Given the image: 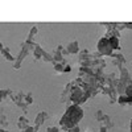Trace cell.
Returning <instances> with one entry per match:
<instances>
[{
	"label": "cell",
	"instance_id": "cell-1",
	"mask_svg": "<svg viewBox=\"0 0 132 132\" xmlns=\"http://www.w3.org/2000/svg\"><path fill=\"white\" fill-rule=\"evenodd\" d=\"M82 118H83V110L78 104H73V106L68 107L66 112L61 118L60 127H61V129L63 132H68L73 127L78 126L79 120H82Z\"/></svg>",
	"mask_w": 132,
	"mask_h": 132
},
{
	"label": "cell",
	"instance_id": "cell-2",
	"mask_svg": "<svg viewBox=\"0 0 132 132\" xmlns=\"http://www.w3.org/2000/svg\"><path fill=\"white\" fill-rule=\"evenodd\" d=\"M98 52L102 54V56H112L114 52H112V48H111V44H110V40L103 37L99 40L98 42Z\"/></svg>",
	"mask_w": 132,
	"mask_h": 132
},
{
	"label": "cell",
	"instance_id": "cell-3",
	"mask_svg": "<svg viewBox=\"0 0 132 132\" xmlns=\"http://www.w3.org/2000/svg\"><path fill=\"white\" fill-rule=\"evenodd\" d=\"M28 50L27 49H21V52H20V54L17 56V58H16V63H15V66H13V69L15 70H19L20 69V66H21V62L24 61V58L28 56Z\"/></svg>",
	"mask_w": 132,
	"mask_h": 132
},
{
	"label": "cell",
	"instance_id": "cell-4",
	"mask_svg": "<svg viewBox=\"0 0 132 132\" xmlns=\"http://www.w3.org/2000/svg\"><path fill=\"white\" fill-rule=\"evenodd\" d=\"M66 50H68L69 54H77V53H79V44L77 42V41H73L71 44H69V45H68Z\"/></svg>",
	"mask_w": 132,
	"mask_h": 132
},
{
	"label": "cell",
	"instance_id": "cell-5",
	"mask_svg": "<svg viewBox=\"0 0 132 132\" xmlns=\"http://www.w3.org/2000/svg\"><path fill=\"white\" fill-rule=\"evenodd\" d=\"M118 103L122 106H132V96L120 95V96H118Z\"/></svg>",
	"mask_w": 132,
	"mask_h": 132
},
{
	"label": "cell",
	"instance_id": "cell-6",
	"mask_svg": "<svg viewBox=\"0 0 132 132\" xmlns=\"http://www.w3.org/2000/svg\"><path fill=\"white\" fill-rule=\"evenodd\" d=\"M48 118H49V115H48V112H46V111H42V112H40V114L36 116V120H35V126L40 127V126L44 123V120H45V119H48Z\"/></svg>",
	"mask_w": 132,
	"mask_h": 132
},
{
	"label": "cell",
	"instance_id": "cell-7",
	"mask_svg": "<svg viewBox=\"0 0 132 132\" xmlns=\"http://www.w3.org/2000/svg\"><path fill=\"white\" fill-rule=\"evenodd\" d=\"M17 127H19L21 131H24L25 128L29 127V120H28L25 116H20V118H19V122H17Z\"/></svg>",
	"mask_w": 132,
	"mask_h": 132
},
{
	"label": "cell",
	"instance_id": "cell-8",
	"mask_svg": "<svg viewBox=\"0 0 132 132\" xmlns=\"http://www.w3.org/2000/svg\"><path fill=\"white\" fill-rule=\"evenodd\" d=\"M101 126H102V127H106V128L108 129V128H112V127H114V123H112L111 118H110L108 115H104L103 119H102V122H101Z\"/></svg>",
	"mask_w": 132,
	"mask_h": 132
},
{
	"label": "cell",
	"instance_id": "cell-9",
	"mask_svg": "<svg viewBox=\"0 0 132 132\" xmlns=\"http://www.w3.org/2000/svg\"><path fill=\"white\" fill-rule=\"evenodd\" d=\"M111 57H114V63L118 66H123V63L126 62V58L123 57V54H112Z\"/></svg>",
	"mask_w": 132,
	"mask_h": 132
},
{
	"label": "cell",
	"instance_id": "cell-10",
	"mask_svg": "<svg viewBox=\"0 0 132 132\" xmlns=\"http://www.w3.org/2000/svg\"><path fill=\"white\" fill-rule=\"evenodd\" d=\"M79 62L82 61H87V60H91V53L87 50V49H83L82 52H79Z\"/></svg>",
	"mask_w": 132,
	"mask_h": 132
},
{
	"label": "cell",
	"instance_id": "cell-11",
	"mask_svg": "<svg viewBox=\"0 0 132 132\" xmlns=\"http://www.w3.org/2000/svg\"><path fill=\"white\" fill-rule=\"evenodd\" d=\"M110 40V44H111V48L112 50H119L120 49V45H119V38L118 37H111V38H108Z\"/></svg>",
	"mask_w": 132,
	"mask_h": 132
},
{
	"label": "cell",
	"instance_id": "cell-12",
	"mask_svg": "<svg viewBox=\"0 0 132 132\" xmlns=\"http://www.w3.org/2000/svg\"><path fill=\"white\" fill-rule=\"evenodd\" d=\"M2 54H3V56L5 57V60H7V61H13V60H15V58H13V57L9 54V50H8V48H4L3 45H2Z\"/></svg>",
	"mask_w": 132,
	"mask_h": 132
},
{
	"label": "cell",
	"instance_id": "cell-13",
	"mask_svg": "<svg viewBox=\"0 0 132 132\" xmlns=\"http://www.w3.org/2000/svg\"><path fill=\"white\" fill-rule=\"evenodd\" d=\"M33 53H35V57H36V60H40V58H42L44 50H42V48H41L40 45H36V49L33 50Z\"/></svg>",
	"mask_w": 132,
	"mask_h": 132
},
{
	"label": "cell",
	"instance_id": "cell-14",
	"mask_svg": "<svg viewBox=\"0 0 132 132\" xmlns=\"http://www.w3.org/2000/svg\"><path fill=\"white\" fill-rule=\"evenodd\" d=\"M37 32H38L37 27H33V28L30 29V33H29V36H28V40L33 41V38H35V36H36V33H37Z\"/></svg>",
	"mask_w": 132,
	"mask_h": 132
},
{
	"label": "cell",
	"instance_id": "cell-15",
	"mask_svg": "<svg viewBox=\"0 0 132 132\" xmlns=\"http://www.w3.org/2000/svg\"><path fill=\"white\" fill-rule=\"evenodd\" d=\"M103 116H104L103 111H102V110H98V111H96V114H95V119H96V122H102Z\"/></svg>",
	"mask_w": 132,
	"mask_h": 132
},
{
	"label": "cell",
	"instance_id": "cell-16",
	"mask_svg": "<svg viewBox=\"0 0 132 132\" xmlns=\"http://www.w3.org/2000/svg\"><path fill=\"white\" fill-rule=\"evenodd\" d=\"M63 65L62 63H54V70H56V73H63Z\"/></svg>",
	"mask_w": 132,
	"mask_h": 132
},
{
	"label": "cell",
	"instance_id": "cell-17",
	"mask_svg": "<svg viewBox=\"0 0 132 132\" xmlns=\"http://www.w3.org/2000/svg\"><path fill=\"white\" fill-rule=\"evenodd\" d=\"M24 101H25V103H27V104H30V103L33 102V96H32V94H30V93H28V94L25 95Z\"/></svg>",
	"mask_w": 132,
	"mask_h": 132
},
{
	"label": "cell",
	"instance_id": "cell-18",
	"mask_svg": "<svg viewBox=\"0 0 132 132\" xmlns=\"http://www.w3.org/2000/svg\"><path fill=\"white\" fill-rule=\"evenodd\" d=\"M46 132H63V131L61 128H58V127H50V128H48Z\"/></svg>",
	"mask_w": 132,
	"mask_h": 132
},
{
	"label": "cell",
	"instance_id": "cell-19",
	"mask_svg": "<svg viewBox=\"0 0 132 132\" xmlns=\"http://www.w3.org/2000/svg\"><path fill=\"white\" fill-rule=\"evenodd\" d=\"M126 95H127V96H132V85L128 86L127 89H126Z\"/></svg>",
	"mask_w": 132,
	"mask_h": 132
},
{
	"label": "cell",
	"instance_id": "cell-20",
	"mask_svg": "<svg viewBox=\"0 0 132 132\" xmlns=\"http://www.w3.org/2000/svg\"><path fill=\"white\" fill-rule=\"evenodd\" d=\"M23 132H36V129H35V127H30V126H29V127L25 128Z\"/></svg>",
	"mask_w": 132,
	"mask_h": 132
},
{
	"label": "cell",
	"instance_id": "cell-21",
	"mask_svg": "<svg viewBox=\"0 0 132 132\" xmlns=\"http://www.w3.org/2000/svg\"><path fill=\"white\" fill-rule=\"evenodd\" d=\"M69 71H71V66L70 65H66L65 69H63V73H69Z\"/></svg>",
	"mask_w": 132,
	"mask_h": 132
},
{
	"label": "cell",
	"instance_id": "cell-22",
	"mask_svg": "<svg viewBox=\"0 0 132 132\" xmlns=\"http://www.w3.org/2000/svg\"><path fill=\"white\" fill-rule=\"evenodd\" d=\"M69 132H79V126H75L71 129H69Z\"/></svg>",
	"mask_w": 132,
	"mask_h": 132
},
{
	"label": "cell",
	"instance_id": "cell-23",
	"mask_svg": "<svg viewBox=\"0 0 132 132\" xmlns=\"http://www.w3.org/2000/svg\"><path fill=\"white\" fill-rule=\"evenodd\" d=\"M124 27L127 29H132V23H124Z\"/></svg>",
	"mask_w": 132,
	"mask_h": 132
},
{
	"label": "cell",
	"instance_id": "cell-24",
	"mask_svg": "<svg viewBox=\"0 0 132 132\" xmlns=\"http://www.w3.org/2000/svg\"><path fill=\"white\" fill-rule=\"evenodd\" d=\"M106 131H107V128H106V127H102V126H101V128H99V132H106Z\"/></svg>",
	"mask_w": 132,
	"mask_h": 132
},
{
	"label": "cell",
	"instance_id": "cell-25",
	"mask_svg": "<svg viewBox=\"0 0 132 132\" xmlns=\"http://www.w3.org/2000/svg\"><path fill=\"white\" fill-rule=\"evenodd\" d=\"M131 132H132V120H131Z\"/></svg>",
	"mask_w": 132,
	"mask_h": 132
},
{
	"label": "cell",
	"instance_id": "cell-26",
	"mask_svg": "<svg viewBox=\"0 0 132 132\" xmlns=\"http://www.w3.org/2000/svg\"><path fill=\"white\" fill-rule=\"evenodd\" d=\"M0 132H7V131H4V129H2V131H0Z\"/></svg>",
	"mask_w": 132,
	"mask_h": 132
}]
</instances>
